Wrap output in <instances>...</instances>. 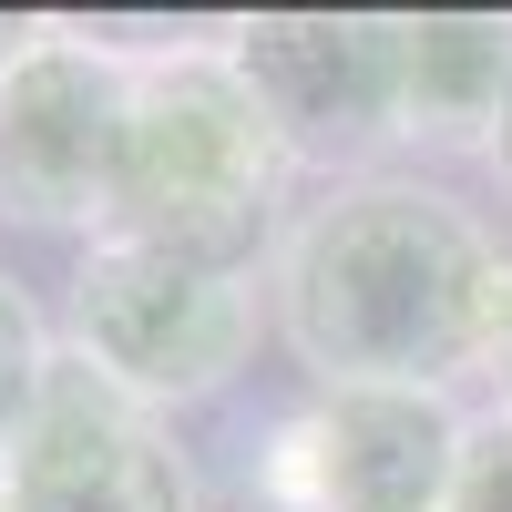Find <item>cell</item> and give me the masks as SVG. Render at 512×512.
<instances>
[{
  "label": "cell",
  "instance_id": "1",
  "mask_svg": "<svg viewBox=\"0 0 512 512\" xmlns=\"http://www.w3.org/2000/svg\"><path fill=\"white\" fill-rule=\"evenodd\" d=\"M512 308V246L431 175H338L267 256V318L308 390H451L482 379Z\"/></svg>",
  "mask_w": 512,
  "mask_h": 512
},
{
  "label": "cell",
  "instance_id": "2",
  "mask_svg": "<svg viewBox=\"0 0 512 512\" xmlns=\"http://www.w3.org/2000/svg\"><path fill=\"white\" fill-rule=\"evenodd\" d=\"M287 185L297 164L277 144V123L256 113V93L236 82L226 41L134 52V123H123L103 236L256 277V256H277L287 236Z\"/></svg>",
  "mask_w": 512,
  "mask_h": 512
},
{
  "label": "cell",
  "instance_id": "3",
  "mask_svg": "<svg viewBox=\"0 0 512 512\" xmlns=\"http://www.w3.org/2000/svg\"><path fill=\"white\" fill-rule=\"evenodd\" d=\"M72 338L62 349L113 379L134 410H195L216 400L226 379L256 349V277L226 267H185V256H154V246H123L93 236L82 246V277H72Z\"/></svg>",
  "mask_w": 512,
  "mask_h": 512
},
{
  "label": "cell",
  "instance_id": "4",
  "mask_svg": "<svg viewBox=\"0 0 512 512\" xmlns=\"http://www.w3.org/2000/svg\"><path fill=\"white\" fill-rule=\"evenodd\" d=\"M226 62L277 123L297 175H379L400 154V21L379 11H267L226 31Z\"/></svg>",
  "mask_w": 512,
  "mask_h": 512
},
{
  "label": "cell",
  "instance_id": "5",
  "mask_svg": "<svg viewBox=\"0 0 512 512\" xmlns=\"http://www.w3.org/2000/svg\"><path fill=\"white\" fill-rule=\"evenodd\" d=\"M123 123H134V52L93 31H31V52L0 82V216L103 236Z\"/></svg>",
  "mask_w": 512,
  "mask_h": 512
},
{
  "label": "cell",
  "instance_id": "6",
  "mask_svg": "<svg viewBox=\"0 0 512 512\" xmlns=\"http://www.w3.org/2000/svg\"><path fill=\"white\" fill-rule=\"evenodd\" d=\"M472 420L451 390H308L267 441L277 512H451Z\"/></svg>",
  "mask_w": 512,
  "mask_h": 512
},
{
  "label": "cell",
  "instance_id": "7",
  "mask_svg": "<svg viewBox=\"0 0 512 512\" xmlns=\"http://www.w3.org/2000/svg\"><path fill=\"white\" fill-rule=\"evenodd\" d=\"M0 502L11 512H195V472L154 410H134L113 379H93L62 349L11 472H0Z\"/></svg>",
  "mask_w": 512,
  "mask_h": 512
},
{
  "label": "cell",
  "instance_id": "8",
  "mask_svg": "<svg viewBox=\"0 0 512 512\" xmlns=\"http://www.w3.org/2000/svg\"><path fill=\"white\" fill-rule=\"evenodd\" d=\"M512 103V11H420L400 21V144L482 154Z\"/></svg>",
  "mask_w": 512,
  "mask_h": 512
},
{
  "label": "cell",
  "instance_id": "9",
  "mask_svg": "<svg viewBox=\"0 0 512 512\" xmlns=\"http://www.w3.org/2000/svg\"><path fill=\"white\" fill-rule=\"evenodd\" d=\"M52 359L62 349H52V328H41V308L21 297V277H0V472H11L41 390H52Z\"/></svg>",
  "mask_w": 512,
  "mask_h": 512
},
{
  "label": "cell",
  "instance_id": "10",
  "mask_svg": "<svg viewBox=\"0 0 512 512\" xmlns=\"http://www.w3.org/2000/svg\"><path fill=\"white\" fill-rule=\"evenodd\" d=\"M451 512H512V410H482L451 472Z\"/></svg>",
  "mask_w": 512,
  "mask_h": 512
},
{
  "label": "cell",
  "instance_id": "11",
  "mask_svg": "<svg viewBox=\"0 0 512 512\" xmlns=\"http://www.w3.org/2000/svg\"><path fill=\"white\" fill-rule=\"evenodd\" d=\"M482 175L502 185V205H512V103H502V123H492V144H482Z\"/></svg>",
  "mask_w": 512,
  "mask_h": 512
},
{
  "label": "cell",
  "instance_id": "12",
  "mask_svg": "<svg viewBox=\"0 0 512 512\" xmlns=\"http://www.w3.org/2000/svg\"><path fill=\"white\" fill-rule=\"evenodd\" d=\"M482 379H492V410H512V308H502V338H492V359H482Z\"/></svg>",
  "mask_w": 512,
  "mask_h": 512
},
{
  "label": "cell",
  "instance_id": "13",
  "mask_svg": "<svg viewBox=\"0 0 512 512\" xmlns=\"http://www.w3.org/2000/svg\"><path fill=\"white\" fill-rule=\"evenodd\" d=\"M31 31H41V21H11V11H0V82H11V62L31 52Z\"/></svg>",
  "mask_w": 512,
  "mask_h": 512
},
{
  "label": "cell",
  "instance_id": "14",
  "mask_svg": "<svg viewBox=\"0 0 512 512\" xmlns=\"http://www.w3.org/2000/svg\"><path fill=\"white\" fill-rule=\"evenodd\" d=\"M0 512H11V502H0Z\"/></svg>",
  "mask_w": 512,
  "mask_h": 512
}]
</instances>
